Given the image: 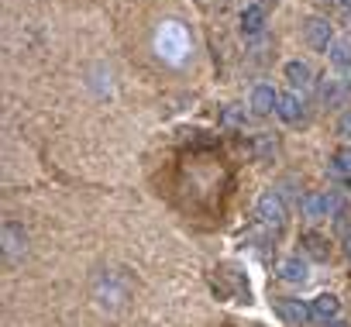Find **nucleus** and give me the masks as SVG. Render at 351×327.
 Listing matches in <instances>:
<instances>
[{
	"label": "nucleus",
	"mask_w": 351,
	"mask_h": 327,
	"mask_svg": "<svg viewBox=\"0 0 351 327\" xmlns=\"http://www.w3.org/2000/svg\"><path fill=\"white\" fill-rule=\"evenodd\" d=\"M93 293H97L100 306H110L114 310V306H121L128 300V279L121 272H100L93 279Z\"/></svg>",
	"instance_id": "nucleus-1"
},
{
	"label": "nucleus",
	"mask_w": 351,
	"mask_h": 327,
	"mask_svg": "<svg viewBox=\"0 0 351 327\" xmlns=\"http://www.w3.org/2000/svg\"><path fill=\"white\" fill-rule=\"evenodd\" d=\"M155 42H158V52H162L165 59H172V62H183L186 52H190V38H186V32L176 25V21L162 25V32H158Z\"/></svg>",
	"instance_id": "nucleus-2"
},
{
	"label": "nucleus",
	"mask_w": 351,
	"mask_h": 327,
	"mask_svg": "<svg viewBox=\"0 0 351 327\" xmlns=\"http://www.w3.org/2000/svg\"><path fill=\"white\" fill-rule=\"evenodd\" d=\"M255 214H258L262 224H269V228H282V224H286V200H282V193H279V190L262 193Z\"/></svg>",
	"instance_id": "nucleus-3"
},
{
	"label": "nucleus",
	"mask_w": 351,
	"mask_h": 327,
	"mask_svg": "<svg viewBox=\"0 0 351 327\" xmlns=\"http://www.w3.org/2000/svg\"><path fill=\"white\" fill-rule=\"evenodd\" d=\"M300 207H303L306 217H334V214H341V197H334V193H306L300 200Z\"/></svg>",
	"instance_id": "nucleus-4"
},
{
	"label": "nucleus",
	"mask_w": 351,
	"mask_h": 327,
	"mask_svg": "<svg viewBox=\"0 0 351 327\" xmlns=\"http://www.w3.org/2000/svg\"><path fill=\"white\" fill-rule=\"evenodd\" d=\"M0 238H4V255H8L11 262H14V258H21V255L28 252V231H25L21 224H14V221H8V224H4Z\"/></svg>",
	"instance_id": "nucleus-5"
},
{
	"label": "nucleus",
	"mask_w": 351,
	"mask_h": 327,
	"mask_svg": "<svg viewBox=\"0 0 351 327\" xmlns=\"http://www.w3.org/2000/svg\"><path fill=\"white\" fill-rule=\"evenodd\" d=\"M303 38H306L310 49H330L334 32H330V25H327L324 18H306V25H303Z\"/></svg>",
	"instance_id": "nucleus-6"
},
{
	"label": "nucleus",
	"mask_w": 351,
	"mask_h": 327,
	"mask_svg": "<svg viewBox=\"0 0 351 327\" xmlns=\"http://www.w3.org/2000/svg\"><path fill=\"white\" fill-rule=\"evenodd\" d=\"M276 313L286 320V324H306L313 313H310V303H303V300H293V296H282V300H276Z\"/></svg>",
	"instance_id": "nucleus-7"
},
{
	"label": "nucleus",
	"mask_w": 351,
	"mask_h": 327,
	"mask_svg": "<svg viewBox=\"0 0 351 327\" xmlns=\"http://www.w3.org/2000/svg\"><path fill=\"white\" fill-rule=\"evenodd\" d=\"M310 313L317 317V320H334L337 313H341V300L337 296H330V293H320V296H313L310 300Z\"/></svg>",
	"instance_id": "nucleus-8"
},
{
	"label": "nucleus",
	"mask_w": 351,
	"mask_h": 327,
	"mask_svg": "<svg viewBox=\"0 0 351 327\" xmlns=\"http://www.w3.org/2000/svg\"><path fill=\"white\" fill-rule=\"evenodd\" d=\"M286 80H289V86H296V90H310L313 86V69L306 66V62H300V59H293V62H286Z\"/></svg>",
	"instance_id": "nucleus-9"
},
{
	"label": "nucleus",
	"mask_w": 351,
	"mask_h": 327,
	"mask_svg": "<svg viewBox=\"0 0 351 327\" xmlns=\"http://www.w3.org/2000/svg\"><path fill=\"white\" fill-rule=\"evenodd\" d=\"M279 107V93L272 86H255L252 90V110L255 114H272Z\"/></svg>",
	"instance_id": "nucleus-10"
},
{
	"label": "nucleus",
	"mask_w": 351,
	"mask_h": 327,
	"mask_svg": "<svg viewBox=\"0 0 351 327\" xmlns=\"http://www.w3.org/2000/svg\"><path fill=\"white\" fill-rule=\"evenodd\" d=\"M276 114H279L286 124H296V121L303 117V100H300L296 93H279V107H276Z\"/></svg>",
	"instance_id": "nucleus-11"
},
{
	"label": "nucleus",
	"mask_w": 351,
	"mask_h": 327,
	"mask_svg": "<svg viewBox=\"0 0 351 327\" xmlns=\"http://www.w3.org/2000/svg\"><path fill=\"white\" fill-rule=\"evenodd\" d=\"M241 32L245 35H262L265 32V8H258V4L245 8L241 11Z\"/></svg>",
	"instance_id": "nucleus-12"
},
{
	"label": "nucleus",
	"mask_w": 351,
	"mask_h": 327,
	"mask_svg": "<svg viewBox=\"0 0 351 327\" xmlns=\"http://www.w3.org/2000/svg\"><path fill=\"white\" fill-rule=\"evenodd\" d=\"M279 276L286 279V282H306V262L300 258V255H289V258H282L279 262Z\"/></svg>",
	"instance_id": "nucleus-13"
},
{
	"label": "nucleus",
	"mask_w": 351,
	"mask_h": 327,
	"mask_svg": "<svg viewBox=\"0 0 351 327\" xmlns=\"http://www.w3.org/2000/svg\"><path fill=\"white\" fill-rule=\"evenodd\" d=\"M330 176L351 183V148H337V152L330 155Z\"/></svg>",
	"instance_id": "nucleus-14"
},
{
	"label": "nucleus",
	"mask_w": 351,
	"mask_h": 327,
	"mask_svg": "<svg viewBox=\"0 0 351 327\" xmlns=\"http://www.w3.org/2000/svg\"><path fill=\"white\" fill-rule=\"evenodd\" d=\"M327 52H330V62H334V66L351 69V38H334Z\"/></svg>",
	"instance_id": "nucleus-15"
},
{
	"label": "nucleus",
	"mask_w": 351,
	"mask_h": 327,
	"mask_svg": "<svg viewBox=\"0 0 351 327\" xmlns=\"http://www.w3.org/2000/svg\"><path fill=\"white\" fill-rule=\"evenodd\" d=\"M300 245H303V252H306V255H313V258H327V255H330L327 241H324L320 234H313V231H306V234L300 238Z\"/></svg>",
	"instance_id": "nucleus-16"
},
{
	"label": "nucleus",
	"mask_w": 351,
	"mask_h": 327,
	"mask_svg": "<svg viewBox=\"0 0 351 327\" xmlns=\"http://www.w3.org/2000/svg\"><path fill=\"white\" fill-rule=\"evenodd\" d=\"M337 134H341V138H351V110H344V114L337 117Z\"/></svg>",
	"instance_id": "nucleus-17"
},
{
	"label": "nucleus",
	"mask_w": 351,
	"mask_h": 327,
	"mask_svg": "<svg viewBox=\"0 0 351 327\" xmlns=\"http://www.w3.org/2000/svg\"><path fill=\"white\" fill-rule=\"evenodd\" d=\"M341 97H344V86H337V83H334V86H324V100H327V104H337Z\"/></svg>",
	"instance_id": "nucleus-18"
},
{
	"label": "nucleus",
	"mask_w": 351,
	"mask_h": 327,
	"mask_svg": "<svg viewBox=\"0 0 351 327\" xmlns=\"http://www.w3.org/2000/svg\"><path fill=\"white\" fill-rule=\"evenodd\" d=\"M324 327H348V324H344V320H341V317H334V320H327V324H324Z\"/></svg>",
	"instance_id": "nucleus-19"
},
{
	"label": "nucleus",
	"mask_w": 351,
	"mask_h": 327,
	"mask_svg": "<svg viewBox=\"0 0 351 327\" xmlns=\"http://www.w3.org/2000/svg\"><path fill=\"white\" fill-rule=\"evenodd\" d=\"M344 252L351 255V231H344Z\"/></svg>",
	"instance_id": "nucleus-20"
},
{
	"label": "nucleus",
	"mask_w": 351,
	"mask_h": 327,
	"mask_svg": "<svg viewBox=\"0 0 351 327\" xmlns=\"http://www.w3.org/2000/svg\"><path fill=\"white\" fill-rule=\"evenodd\" d=\"M337 8H344V11H351V0H334Z\"/></svg>",
	"instance_id": "nucleus-21"
},
{
	"label": "nucleus",
	"mask_w": 351,
	"mask_h": 327,
	"mask_svg": "<svg viewBox=\"0 0 351 327\" xmlns=\"http://www.w3.org/2000/svg\"><path fill=\"white\" fill-rule=\"evenodd\" d=\"M255 4H258V8H269V4H276V0H255Z\"/></svg>",
	"instance_id": "nucleus-22"
}]
</instances>
